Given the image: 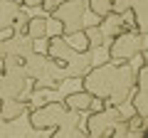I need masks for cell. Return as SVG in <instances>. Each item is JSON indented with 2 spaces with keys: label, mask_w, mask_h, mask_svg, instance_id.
Segmentation results:
<instances>
[{
  "label": "cell",
  "mask_w": 148,
  "mask_h": 138,
  "mask_svg": "<svg viewBox=\"0 0 148 138\" xmlns=\"http://www.w3.org/2000/svg\"><path fill=\"white\" fill-rule=\"evenodd\" d=\"M86 10L94 17H99V20H106L111 15V0H89L86 3Z\"/></svg>",
  "instance_id": "obj_17"
},
{
  "label": "cell",
  "mask_w": 148,
  "mask_h": 138,
  "mask_svg": "<svg viewBox=\"0 0 148 138\" xmlns=\"http://www.w3.org/2000/svg\"><path fill=\"white\" fill-rule=\"evenodd\" d=\"M131 10V0H111V12L123 15V12Z\"/></svg>",
  "instance_id": "obj_22"
},
{
  "label": "cell",
  "mask_w": 148,
  "mask_h": 138,
  "mask_svg": "<svg viewBox=\"0 0 148 138\" xmlns=\"http://www.w3.org/2000/svg\"><path fill=\"white\" fill-rule=\"evenodd\" d=\"M3 47H5V54H15L25 59L30 52H35V40L27 32H12L8 40H3Z\"/></svg>",
  "instance_id": "obj_10"
},
{
  "label": "cell",
  "mask_w": 148,
  "mask_h": 138,
  "mask_svg": "<svg viewBox=\"0 0 148 138\" xmlns=\"http://www.w3.org/2000/svg\"><path fill=\"white\" fill-rule=\"evenodd\" d=\"M35 104L25 99H0V113H3V121H10V118H20L25 116Z\"/></svg>",
  "instance_id": "obj_12"
},
{
  "label": "cell",
  "mask_w": 148,
  "mask_h": 138,
  "mask_svg": "<svg viewBox=\"0 0 148 138\" xmlns=\"http://www.w3.org/2000/svg\"><path fill=\"white\" fill-rule=\"evenodd\" d=\"M84 35H86V42H89V49H99V47H104L106 37H104V30H101L99 25L84 27Z\"/></svg>",
  "instance_id": "obj_18"
},
{
  "label": "cell",
  "mask_w": 148,
  "mask_h": 138,
  "mask_svg": "<svg viewBox=\"0 0 148 138\" xmlns=\"http://www.w3.org/2000/svg\"><path fill=\"white\" fill-rule=\"evenodd\" d=\"M37 128L30 126V121H22L20 118H10V121H0V138H8V136H20V138H30L37 136Z\"/></svg>",
  "instance_id": "obj_11"
},
{
  "label": "cell",
  "mask_w": 148,
  "mask_h": 138,
  "mask_svg": "<svg viewBox=\"0 0 148 138\" xmlns=\"http://www.w3.org/2000/svg\"><path fill=\"white\" fill-rule=\"evenodd\" d=\"M82 79V89L89 91L96 101L123 106L128 104V96L136 84V72L128 62H104V64H91Z\"/></svg>",
  "instance_id": "obj_1"
},
{
  "label": "cell",
  "mask_w": 148,
  "mask_h": 138,
  "mask_svg": "<svg viewBox=\"0 0 148 138\" xmlns=\"http://www.w3.org/2000/svg\"><path fill=\"white\" fill-rule=\"evenodd\" d=\"M3 64V81H0V99H20L27 89V74L25 64L15 54H5L0 59Z\"/></svg>",
  "instance_id": "obj_7"
},
{
  "label": "cell",
  "mask_w": 148,
  "mask_h": 138,
  "mask_svg": "<svg viewBox=\"0 0 148 138\" xmlns=\"http://www.w3.org/2000/svg\"><path fill=\"white\" fill-rule=\"evenodd\" d=\"M64 40H67L69 44H72L77 52H84V49H89V42H86V35L84 30H77V32H69V35H64Z\"/></svg>",
  "instance_id": "obj_19"
},
{
  "label": "cell",
  "mask_w": 148,
  "mask_h": 138,
  "mask_svg": "<svg viewBox=\"0 0 148 138\" xmlns=\"http://www.w3.org/2000/svg\"><path fill=\"white\" fill-rule=\"evenodd\" d=\"M84 12H86V0H62L49 10V15L62 25V35L84 30Z\"/></svg>",
  "instance_id": "obj_8"
},
{
  "label": "cell",
  "mask_w": 148,
  "mask_h": 138,
  "mask_svg": "<svg viewBox=\"0 0 148 138\" xmlns=\"http://www.w3.org/2000/svg\"><path fill=\"white\" fill-rule=\"evenodd\" d=\"M27 20H30V15H27V10H17V15H15V32H25V27H27Z\"/></svg>",
  "instance_id": "obj_21"
},
{
  "label": "cell",
  "mask_w": 148,
  "mask_h": 138,
  "mask_svg": "<svg viewBox=\"0 0 148 138\" xmlns=\"http://www.w3.org/2000/svg\"><path fill=\"white\" fill-rule=\"evenodd\" d=\"M47 54L57 62H62L64 77L67 79H79L86 69L94 64V49L77 52L72 44L64 40V35H47Z\"/></svg>",
  "instance_id": "obj_4"
},
{
  "label": "cell",
  "mask_w": 148,
  "mask_h": 138,
  "mask_svg": "<svg viewBox=\"0 0 148 138\" xmlns=\"http://www.w3.org/2000/svg\"><path fill=\"white\" fill-rule=\"evenodd\" d=\"M146 42L148 37L141 35L138 30H123L109 40V59L111 62H131L133 57H141L143 62H148Z\"/></svg>",
  "instance_id": "obj_6"
},
{
  "label": "cell",
  "mask_w": 148,
  "mask_h": 138,
  "mask_svg": "<svg viewBox=\"0 0 148 138\" xmlns=\"http://www.w3.org/2000/svg\"><path fill=\"white\" fill-rule=\"evenodd\" d=\"M20 8H22V3H17V0H0V32L12 30L15 15Z\"/></svg>",
  "instance_id": "obj_14"
},
{
  "label": "cell",
  "mask_w": 148,
  "mask_h": 138,
  "mask_svg": "<svg viewBox=\"0 0 148 138\" xmlns=\"http://www.w3.org/2000/svg\"><path fill=\"white\" fill-rule=\"evenodd\" d=\"M131 15H133V25L141 35H146L148 30V0H131Z\"/></svg>",
  "instance_id": "obj_15"
},
{
  "label": "cell",
  "mask_w": 148,
  "mask_h": 138,
  "mask_svg": "<svg viewBox=\"0 0 148 138\" xmlns=\"http://www.w3.org/2000/svg\"><path fill=\"white\" fill-rule=\"evenodd\" d=\"M84 131L91 138H104V136L126 138L131 133V126H128V118L121 113V106L106 104L104 109L89 113V118L84 121Z\"/></svg>",
  "instance_id": "obj_5"
},
{
  "label": "cell",
  "mask_w": 148,
  "mask_h": 138,
  "mask_svg": "<svg viewBox=\"0 0 148 138\" xmlns=\"http://www.w3.org/2000/svg\"><path fill=\"white\" fill-rule=\"evenodd\" d=\"M27 121L37 131H49L54 138H84L86 131L79 128V111L64 104V101H47L42 106H32L27 111Z\"/></svg>",
  "instance_id": "obj_2"
},
{
  "label": "cell",
  "mask_w": 148,
  "mask_h": 138,
  "mask_svg": "<svg viewBox=\"0 0 148 138\" xmlns=\"http://www.w3.org/2000/svg\"><path fill=\"white\" fill-rule=\"evenodd\" d=\"M25 74L27 79H32V94H40V91H57L64 84V69L62 62L52 59L49 54L42 52H30L25 59Z\"/></svg>",
  "instance_id": "obj_3"
},
{
  "label": "cell",
  "mask_w": 148,
  "mask_h": 138,
  "mask_svg": "<svg viewBox=\"0 0 148 138\" xmlns=\"http://www.w3.org/2000/svg\"><path fill=\"white\" fill-rule=\"evenodd\" d=\"M128 104L133 106V113L148 121V64L141 62L136 72V84H133V91L128 96Z\"/></svg>",
  "instance_id": "obj_9"
},
{
  "label": "cell",
  "mask_w": 148,
  "mask_h": 138,
  "mask_svg": "<svg viewBox=\"0 0 148 138\" xmlns=\"http://www.w3.org/2000/svg\"><path fill=\"white\" fill-rule=\"evenodd\" d=\"M5 57V47H3V40H0V59Z\"/></svg>",
  "instance_id": "obj_23"
},
{
  "label": "cell",
  "mask_w": 148,
  "mask_h": 138,
  "mask_svg": "<svg viewBox=\"0 0 148 138\" xmlns=\"http://www.w3.org/2000/svg\"><path fill=\"white\" fill-rule=\"evenodd\" d=\"M25 32L35 40V42H37V40H45V37H47V17H42V15L30 17V20H27Z\"/></svg>",
  "instance_id": "obj_16"
},
{
  "label": "cell",
  "mask_w": 148,
  "mask_h": 138,
  "mask_svg": "<svg viewBox=\"0 0 148 138\" xmlns=\"http://www.w3.org/2000/svg\"><path fill=\"white\" fill-rule=\"evenodd\" d=\"M17 3H22V0H17Z\"/></svg>",
  "instance_id": "obj_24"
},
{
  "label": "cell",
  "mask_w": 148,
  "mask_h": 138,
  "mask_svg": "<svg viewBox=\"0 0 148 138\" xmlns=\"http://www.w3.org/2000/svg\"><path fill=\"white\" fill-rule=\"evenodd\" d=\"M94 96L89 94V91H72V94H67L64 96V104H67L69 109H72V111H91V109H94Z\"/></svg>",
  "instance_id": "obj_13"
},
{
  "label": "cell",
  "mask_w": 148,
  "mask_h": 138,
  "mask_svg": "<svg viewBox=\"0 0 148 138\" xmlns=\"http://www.w3.org/2000/svg\"><path fill=\"white\" fill-rule=\"evenodd\" d=\"M22 5L25 8H42V10H52L57 5V0H22Z\"/></svg>",
  "instance_id": "obj_20"
}]
</instances>
